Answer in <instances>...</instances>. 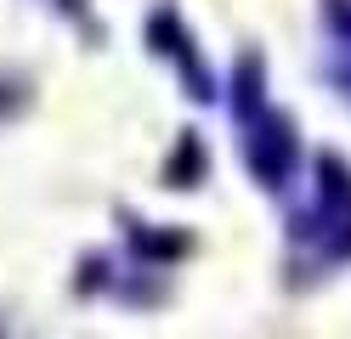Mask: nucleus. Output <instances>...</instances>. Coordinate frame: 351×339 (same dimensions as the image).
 I'll list each match as a JSON object with an SVG mask.
<instances>
[{
	"label": "nucleus",
	"mask_w": 351,
	"mask_h": 339,
	"mask_svg": "<svg viewBox=\"0 0 351 339\" xmlns=\"http://www.w3.org/2000/svg\"><path fill=\"white\" fill-rule=\"evenodd\" d=\"M261 85H267V68H261V57L250 51L244 62H238V74H232V119H238V125H244L250 113H261V108H267Z\"/></svg>",
	"instance_id": "20e7f679"
},
{
	"label": "nucleus",
	"mask_w": 351,
	"mask_h": 339,
	"mask_svg": "<svg viewBox=\"0 0 351 339\" xmlns=\"http://www.w3.org/2000/svg\"><path fill=\"white\" fill-rule=\"evenodd\" d=\"M147 40H153V51H165L176 68H182V79L193 85V97H199V102H210V97H215L210 68L199 62V51H193V34L182 29V17H176L170 6H159V12H153V23H147Z\"/></svg>",
	"instance_id": "7ed1b4c3"
},
{
	"label": "nucleus",
	"mask_w": 351,
	"mask_h": 339,
	"mask_svg": "<svg viewBox=\"0 0 351 339\" xmlns=\"http://www.w3.org/2000/svg\"><path fill=\"white\" fill-rule=\"evenodd\" d=\"M244 158H250V175H255L267 192L289 187V175H295V164H300L295 119H289V113H272V108L250 113V119H244Z\"/></svg>",
	"instance_id": "f03ea898"
},
{
	"label": "nucleus",
	"mask_w": 351,
	"mask_h": 339,
	"mask_svg": "<svg viewBox=\"0 0 351 339\" xmlns=\"http://www.w3.org/2000/svg\"><path fill=\"white\" fill-rule=\"evenodd\" d=\"M182 170H187V187H199V175H204V142H199L193 130L176 142V158L165 164V181H170V187H176V175H182Z\"/></svg>",
	"instance_id": "39448f33"
},
{
	"label": "nucleus",
	"mask_w": 351,
	"mask_h": 339,
	"mask_svg": "<svg viewBox=\"0 0 351 339\" xmlns=\"http://www.w3.org/2000/svg\"><path fill=\"white\" fill-rule=\"evenodd\" d=\"M289 238H295V249H312L317 266L351 260V164H346V158H335V153L317 158L312 215H295Z\"/></svg>",
	"instance_id": "f257e3e1"
},
{
	"label": "nucleus",
	"mask_w": 351,
	"mask_h": 339,
	"mask_svg": "<svg viewBox=\"0 0 351 339\" xmlns=\"http://www.w3.org/2000/svg\"><path fill=\"white\" fill-rule=\"evenodd\" d=\"M340 85H346V90H351V74H340Z\"/></svg>",
	"instance_id": "0eeeda50"
},
{
	"label": "nucleus",
	"mask_w": 351,
	"mask_h": 339,
	"mask_svg": "<svg viewBox=\"0 0 351 339\" xmlns=\"http://www.w3.org/2000/svg\"><path fill=\"white\" fill-rule=\"evenodd\" d=\"M328 23H335V34L351 45V0H328Z\"/></svg>",
	"instance_id": "423d86ee"
}]
</instances>
